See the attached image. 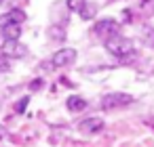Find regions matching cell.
<instances>
[{
	"instance_id": "cell-1",
	"label": "cell",
	"mask_w": 154,
	"mask_h": 147,
	"mask_svg": "<svg viewBox=\"0 0 154 147\" xmlns=\"http://www.w3.org/2000/svg\"><path fill=\"white\" fill-rule=\"evenodd\" d=\"M106 49L116 59H129L135 53V44L129 38H122V36H110L106 40Z\"/></svg>"
},
{
	"instance_id": "cell-2",
	"label": "cell",
	"mask_w": 154,
	"mask_h": 147,
	"mask_svg": "<svg viewBox=\"0 0 154 147\" xmlns=\"http://www.w3.org/2000/svg\"><path fill=\"white\" fill-rule=\"evenodd\" d=\"M133 103V97L127 95V93H110L106 97H101V109H116V107H125V105H131Z\"/></svg>"
},
{
	"instance_id": "cell-3",
	"label": "cell",
	"mask_w": 154,
	"mask_h": 147,
	"mask_svg": "<svg viewBox=\"0 0 154 147\" xmlns=\"http://www.w3.org/2000/svg\"><path fill=\"white\" fill-rule=\"evenodd\" d=\"M0 53H2L7 59H21V57L28 55V49H26L19 40H5Z\"/></svg>"
},
{
	"instance_id": "cell-4",
	"label": "cell",
	"mask_w": 154,
	"mask_h": 147,
	"mask_svg": "<svg viewBox=\"0 0 154 147\" xmlns=\"http://www.w3.org/2000/svg\"><path fill=\"white\" fill-rule=\"evenodd\" d=\"M76 61V51L74 49H59L53 57H51V63L55 67H68Z\"/></svg>"
},
{
	"instance_id": "cell-5",
	"label": "cell",
	"mask_w": 154,
	"mask_h": 147,
	"mask_svg": "<svg viewBox=\"0 0 154 147\" xmlns=\"http://www.w3.org/2000/svg\"><path fill=\"white\" fill-rule=\"evenodd\" d=\"M23 21H26V13L21 9H11L9 13L0 15V28H5V25H21Z\"/></svg>"
},
{
	"instance_id": "cell-6",
	"label": "cell",
	"mask_w": 154,
	"mask_h": 147,
	"mask_svg": "<svg viewBox=\"0 0 154 147\" xmlns=\"http://www.w3.org/2000/svg\"><path fill=\"white\" fill-rule=\"evenodd\" d=\"M80 132H87V134H95L103 128V120L97 118V116H91V118H85L80 124H78Z\"/></svg>"
},
{
	"instance_id": "cell-7",
	"label": "cell",
	"mask_w": 154,
	"mask_h": 147,
	"mask_svg": "<svg viewBox=\"0 0 154 147\" xmlns=\"http://www.w3.org/2000/svg\"><path fill=\"white\" fill-rule=\"evenodd\" d=\"M93 32H95L97 36H106V34L118 32V21H114V19H101V21L95 23Z\"/></svg>"
},
{
	"instance_id": "cell-8",
	"label": "cell",
	"mask_w": 154,
	"mask_h": 147,
	"mask_svg": "<svg viewBox=\"0 0 154 147\" xmlns=\"http://www.w3.org/2000/svg\"><path fill=\"white\" fill-rule=\"evenodd\" d=\"M2 36H5V40H19L21 25H5L2 28Z\"/></svg>"
},
{
	"instance_id": "cell-9",
	"label": "cell",
	"mask_w": 154,
	"mask_h": 147,
	"mask_svg": "<svg viewBox=\"0 0 154 147\" xmlns=\"http://www.w3.org/2000/svg\"><path fill=\"white\" fill-rule=\"evenodd\" d=\"M85 107H87V101H85L82 97H78V95L68 97V109H70V111H80V109H85Z\"/></svg>"
},
{
	"instance_id": "cell-10",
	"label": "cell",
	"mask_w": 154,
	"mask_h": 147,
	"mask_svg": "<svg viewBox=\"0 0 154 147\" xmlns=\"http://www.w3.org/2000/svg\"><path fill=\"white\" fill-rule=\"evenodd\" d=\"M141 38H143V44H146V46H152V49H154V30H152V28H143Z\"/></svg>"
},
{
	"instance_id": "cell-11",
	"label": "cell",
	"mask_w": 154,
	"mask_h": 147,
	"mask_svg": "<svg viewBox=\"0 0 154 147\" xmlns=\"http://www.w3.org/2000/svg\"><path fill=\"white\" fill-rule=\"evenodd\" d=\"M95 11H97V7H95V4H89V2H87V4H85V7L80 9V13H82L80 17H82V19H91V17L95 15Z\"/></svg>"
},
{
	"instance_id": "cell-12",
	"label": "cell",
	"mask_w": 154,
	"mask_h": 147,
	"mask_svg": "<svg viewBox=\"0 0 154 147\" xmlns=\"http://www.w3.org/2000/svg\"><path fill=\"white\" fill-rule=\"evenodd\" d=\"M66 4H68V9H70V11H80V9L87 4V0H68Z\"/></svg>"
},
{
	"instance_id": "cell-13",
	"label": "cell",
	"mask_w": 154,
	"mask_h": 147,
	"mask_svg": "<svg viewBox=\"0 0 154 147\" xmlns=\"http://www.w3.org/2000/svg\"><path fill=\"white\" fill-rule=\"evenodd\" d=\"M9 67H11V65H9V59L0 53V72H9Z\"/></svg>"
},
{
	"instance_id": "cell-14",
	"label": "cell",
	"mask_w": 154,
	"mask_h": 147,
	"mask_svg": "<svg viewBox=\"0 0 154 147\" xmlns=\"http://www.w3.org/2000/svg\"><path fill=\"white\" fill-rule=\"evenodd\" d=\"M51 36H53L55 40H61V38H63V32H61V28H51Z\"/></svg>"
},
{
	"instance_id": "cell-15",
	"label": "cell",
	"mask_w": 154,
	"mask_h": 147,
	"mask_svg": "<svg viewBox=\"0 0 154 147\" xmlns=\"http://www.w3.org/2000/svg\"><path fill=\"white\" fill-rule=\"evenodd\" d=\"M40 88H42V80L40 78H36V80L30 82V90H40Z\"/></svg>"
},
{
	"instance_id": "cell-16",
	"label": "cell",
	"mask_w": 154,
	"mask_h": 147,
	"mask_svg": "<svg viewBox=\"0 0 154 147\" xmlns=\"http://www.w3.org/2000/svg\"><path fill=\"white\" fill-rule=\"evenodd\" d=\"M28 101H30V99H28V97H23V99H21V101H19V105H15V109H17V111H19V113H21V111H23V109H26V105H28Z\"/></svg>"
},
{
	"instance_id": "cell-17",
	"label": "cell",
	"mask_w": 154,
	"mask_h": 147,
	"mask_svg": "<svg viewBox=\"0 0 154 147\" xmlns=\"http://www.w3.org/2000/svg\"><path fill=\"white\" fill-rule=\"evenodd\" d=\"M2 137H5V128H2V126H0V139H2Z\"/></svg>"
},
{
	"instance_id": "cell-18",
	"label": "cell",
	"mask_w": 154,
	"mask_h": 147,
	"mask_svg": "<svg viewBox=\"0 0 154 147\" xmlns=\"http://www.w3.org/2000/svg\"><path fill=\"white\" fill-rule=\"evenodd\" d=\"M0 2H2V0H0Z\"/></svg>"
}]
</instances>
